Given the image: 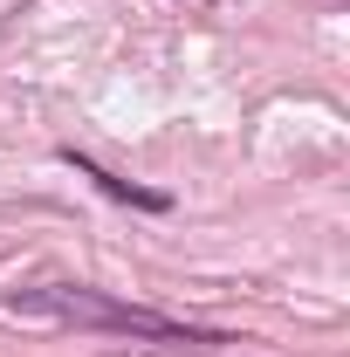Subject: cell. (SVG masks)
I'll return each instance as SVG.
<instances>
[{"label": "cell", "instance_id": "1", "mask_svg": "<svg viewBox=\"0 0 350 357\" xmlns=\"http://www.w3.org/2000/svg\"><path fill=\"white\" fill-rule=\"evenodd\" d=\"M7 310L48 316V323H69V330H96V337L165 344V351H220V344H241L234 330H206V323H185V316L144 310V303H124V296L89 289V282H35V289H14Z\"/></svg>", "mask_w": 350, "mask_h": 357}, {"label": "cell", "instance_id": "2", "mask_svg": "<svg viewBox=\"0 0 350 357\" xmlns=\"http://www.w3.org/2000/svg\"><path fill=\"white\" fill-rule=\"evenodd\" d=\"M62 165H69L76 178H89V185H96L103 199H117V206H137V213H165V206H172V199H165V192H151V185H131V178L103 172V165H96L89 151H76V144H62Z\"/></svg>", "mask_w": 350, "mask_h": 357}]
</instances>
